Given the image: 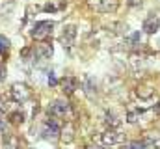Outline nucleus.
Listing matches in <instances>:
<instances>
[{"label":"nucleus","mask_w":160,"mask_h":149,"mask_svg":"<svg viewBox=\"0 0 160 149\" xmlns=\"http://www.w3.org/2000/svg\"><path fill=\"white\" fill-rule=\"evenodd\" d=\"M4 149H19V138L17 136H6Z\"/></svg>","instance_id":"f8f14e48"},{"label":"nucleus","mask_w":160,"mask_h":149,"mask_svg":"<svg viewBox=\"0 0 160 149\" xmlns=\"http://www.w3.org/2000/svg\"><path fill=\"white\" fill-rule=\"evenodd\" d=\"M8 47H9V39L4 36H0V49H4V50H8Z\"/></svg>","instance_id":"412c9836"},{"label":"nucleus","mask_w":160,"mask_h":149,"mask_svg":"<svg viewBox=\"0 0 160 149\" xmlns=\"http://www.w3.org/2000/svg\"><path fill=\"white\" fill-rule=\"evenodd\" d=\"M47 82H48V86H58V78H56V74H54V73H48Z\"/></svg>","instance_id":"a211bd4d"},{"label":"nucleus","mask_w":160,"mask_h":149,"mask_svg":"<svg viewBox=\"0 0 160 149\" xmlns=\"http://www.w3.org/2000/svg\"><path fill=\"white\" fill-rule=\"evenodd\" d=\"M4 132H6V121H4V119H0V136H2Z\"/></svg>","instance_id":"5701e85b"},{"label":"nucleus","mask_w":160,"mask_h":149,"mask_svg":"<svg viewBox=\"0 0 160 149\" xmlns=\"http://www.w3.org/2000/svg\"><path fill=\"white\" fill-rule=\"evenodd\" d=\"M128 149H145V144H143V140H142V142L136 140V142H132V144L128 146Z\"/></svg>","instance_id":"6ab92c4d"},{"label":"nucleus","mask_w":160,"mask_h":149,"mask_svg":"<svg viewBox=\"0 0 160 149\" xmlns=\"http://www.w3.org/2000/svg\"><path fill=\"white\" fill-rule=\"evenodd\" d=\"M54 9H56L54 4H47V6H45V11H54Z\"/></svg>","instance_id":"b1692460"},{"label":"nucleus","mask_w":160,"mask_h":149,"mask_svg":"<svg viewBox=\"0 0 160 149\" xmlns=\"http://www.w3.org/2000/svg\"><path fill=\"white\" fill-rule=\"evenodd\" d=\"M128 41H130L132 45H136V43H140V41H142V34H140V32H134V34L130 36V39H128Z\"/></svg>","instance_id":"f3484780"},{"label":"nucleus","mask_w":160,"mask_h":149,"mask_svg":"<svg viewBox=\"0 0 160 149\" xmlns=\"http://www.w3.org/2000/svg\"><path fill=\"white\" fill-rule=\"evenodd\" d=\"M30 54H32V49H30V47H26V49H22V50H21V58H22V60H28V58H30Z\"/></svg>","instance_id":"aec40b11"},{"label":"nucleus","mask_w":160,"mask_h":149,"mask_svg":"<svg viewBox=\"0 0 160 149\" xmlns=\"http://www.w3.org/2000/svg\"><path fill=\"white\" fill-rule=\"evenodd\" d=\"M91 6H95L99 11H116L118 9V0H91Z\"/></svg>","instance_id":"0eeeda50"},{"label":"nucleus","mask_w":160,"mask_h":149,"mask_svg":"<svg viewBox=\"0 0 160 149\" xmlns=\"http://www.w3.org/2000/svg\"><path fill=\"white\" fill-rule=\"evenodd\" d=\"M158 28H160V19L155 13H151V15L143 21V32H145V34H155Z\"/></svg>","instance_id":"6e6552de"},{"label":"nucleus","mask_w":160,"mask_h":149,"mask_svg":"<svg viewBox=\"0 0 160 149\" xmlns=\"http://www.w3.org/2000/svg\"><path fill=\"white\" fill-rule=\"evenodd\" d=\"M6 67H4V65H2V64H0V82H4V80H6Z\"/></svg>","instance_id":"4be33fe9"},{"label":"nucleus","mask_w":160,"mask_h":149,"mask_svg":"<svg viewBox=\"0 0 160 149\" xmlns=\"http://www.w3.org/2000/svg\"><path fill=\"white\" fill-rule=\"evenodd\" d=\"M67 110H69V105H67L65 101H52V103L48 105V114H50V116H56V117L65 116Z\"/></svg>","instance_id":"423d86ee"},{"label":"nucleus","mask_w":160,"mask_h":149,"mask_svg":"<svg viewBox=\"0 0 160 149\" xmlns=\"http://www.w3.org/2000/svg\"><path fill=\"white\" fill-rule=\"evenodd\" d=\"M153 112H155V116H158L160 117V103L157 105V108H153Z\"/></svg>","instance_id":"393cba45"},{"label":"nucleus","mask_w":160,"mask_h":149,"mask_svg":"<svg viewBox=\"0 0 160 149\" xmlns=\"http://www.w3.org/2000/svg\"><path fill=\"white\" fill-rule=\"evenodd\" d=\"M62 138H63L67 144H69V142H73V127H71V125H67V127L62 131Z\"/></svg>","instance_id":"4468645a"},{"label":"nucleus","mask_w":160,"mask_h":149,"mask_svg":"<svg viewBox=\"0 0 160 149\" xmlns=\"http://www.w3.org/2000/svg\"><path fill=\"white\" fill-rule=\"evenodd\" d=\"M30 149H36V147H30Z\"/></svg>","instance_id":"bb28decb"},{"label":"nucleus","mask_w":160,"mask_h":149,"mask_svg":"<svg viewBox=\"0 0 160 149\" xmlns=\"http://www.w3.org/2000/svg\"><path fill=\"white\" fill-rule=\"evenodd\" d=\"M75 37H77V28L75 26H65L60 39H62V45L63 47H71L75 43Z\"/></svg>","instance_id":"9b49d317"},{"label":"nucleus","mask_w":160,"mask_h":149,"mask_svg":"<svg viewBox=\"0 0 160 149\" xmlns=\"http://www.w3.org/2000/svg\"><path fill=\"white\" fill-rule=\"evenodd\" d=\"M140 117H142V110H138V112H128V114H127V121H128V123H136Z\"/></svg>","instance_id":"dca6fc26"},{"label":"nucleus","mask_w":160,"mask_h":149,"mask_svg":"<svg viewBox=\"0 0 160 149\" xmlns=\"http://www.w3.org/2000/svg\"><path fill=\"white\" fill-rule=\"evenodd\" d=\"M43 138L45 140H56V138H60V134H62V129H60V125L54 121V119H50V121H47L45 123V127H43Z\"/></svg>","instance_id":"7ed1b4c3"},{"label":"nucleus","mask_w":160,"mask_h":149,"mask_svg":"<svg viewBox=\"0 0 160 149\" xmlns=\"http://www.w3.org/2000/svg\"><path fill=\"white\" fill-rule=\"evenodd\" d=\"M62 88H63V93H67V95L75 93L78 90V78L77 76H65L62 80Z\"/></svg>","instance_id":"9d476101"},{"label":"nucleus","mask_w":160,"mask_h":149,"mask_svg":"<svg viewBox=\"0 0 160 149\" xmlns=\"http://www.w3.org/2000/svg\"><path fill=\"white\" fill-rule=\"evenodd\" d=\"M104 121H106L110 127H114V129H118V127H119V123H121V121L116 117V116H114V114H106V119H104Z\"/></svg>","instance_id":"2eb2a0df"},{"label":"nucleus","mask_w":160,"mask_h":149,"mask_svg":"<svg viewBox=\"0 0 160 149\" xmlns=\"http://www.w3.org/2000/svg\"><path fill=\"white\" fill-rule=\"evenodd\" d=\"M86 149H104V147H101V146H88Z\"/></svg>","instance_id":"a878e982"},{"label":"nucleus","mask_w":160,"mask_h":149,"mask_svg":"<svg viewBox=\"0 0 160 149\" xmlns=\"http://www.w3.org/2000/svg\"><path fill=\"white\" fill-rule=\"evenodd\" d=\"M11 97H13V101L15 103H26L28 99H30V90H28V86L26 84H21V82H17V84H13L11 86Z\"/></svg>","instance_id":"f03ea898"},{"label":"nucleus","mask_w":160,"mask_h":149,"mask_svg":"<svg viewBox=\"0 0 160 149\" xmlns=\"http://www.w3.org/2000/svg\"><path fill=\"white\" fill-rule=\"evenodd\" d=\"M153 93H155V88H153L149 82H140V84H138V88H136V95H138L140 99H143V101L151 99V97H153Z\"/></svg>","instance_id":"1a4fd4ad"},{"label":"nucleus","mask_w":160,"mask_h":149,"mask_svg":"<svg viewBox=\"0 0 160 149\" xmlns=\"http://www.w3.org/2000/svg\"><path fill=\"white\" fill-rule=\"evenodd\" d=\"M32 54H34V58H38V60H47V58L52 56V45L47 43V41H41V43H38V45L32 49Z\"/></svg>","instance_id":"20e7f679"},{"label":"nucleus","mask_w":160,"mask_h":149,"mask_svg":"<svg viewBox=\"0 0 160 149\" xmlns=\"http://www.w3.org/2000/svg\"><path fill=\"white\" fill-rule=\"evenodd\" d=\"M101 140H102L104 146H116V144L123 142V134H119L116 129H110V131H106V132L101 134Z\"/></svg>","instance_id":"39448f33"},{"label":"nucleus","mask_w":160,"mask_h":149,"mask_svg":"<svg viewBox=\"0 0 160 149\" xmlns=\"http://www.w3.org/2000/svg\"><path fill=\"white\" fill-rule=\"evenodd\" d=\"M22 121H24L22 112H11V114H9V123H11V125H21Z\"/></svg>","instance_id":"ddd939ff"},{"label":"nucleus","mask_w":160,"mask_h":149,"mask_svg":"<svg viewBox=\"0 0 160 149\" xmlns=\"http://www.w3.org/2000/svg\"><path fill=\"white\" fill-rule=\"evenodd\" d=\"M52 28H54V23H50V21H39V23L34 24V28H32L30 34L38 41H45L47 37L52 34Z\"/></svg>","instance_id":"f257e3e1"}]
</instances>
